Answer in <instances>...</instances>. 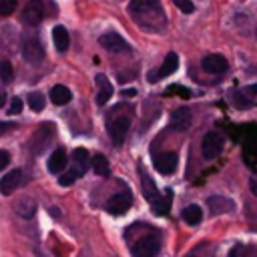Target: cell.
Segmentation results:
<instances>
[{
	"instance_id": "f546056e",
	"label": "cell",
	"mask_w": 257,
	"mask_h": 257,
	"mask_svg": "<svg viewBox=\"0 0 257 257\" xmlns=\"http://www.w3.org/2000/svg\"><path fill=\"white\" fill-rule=\"evenodd\" d=\"M74 181H76V173L74 171H66V173L60 175V185L62 187H70Z\"/></svg>"
},
{
	"instance_id": "9c48e42d",
	"label": "cell",
	"mask_w": 257,
	"mask_h": 257,
	"mask_svg": "<svg viewBox=\"0 0 257 257\" xmlns=\"http://www.w3.org/2000/svg\"><path fill=\"white\" fill-rule=\"evenodd\" d=\"M44 16V8H42V2L40 0H28L24 4V12H22V22L30 24V26H36Z\"/></svg>"
},
{
	"instance_id": "8d00e7d4",
	"label": "cell",
	"mask_w": 257,
	"mask_h": 257,
	"mask_svg": "<svg viewBox=\"0 0 257 257\" xmlns=\"http://www.w3.org/2000/svg\"><path fill=\"white\" fill-rule=\"evenodd\" d=\"M8 128H10V124H8V122H2V120H0V135H2L4 131H8Z\"/></svg>"
},
{
	"instance_id": "cb8c5ba5",
	"label": "cell",
	"mask_w": 257,
	"mask_h": 257,
	"mask_svg": "<svg viewBox=\"0 0 257 257\" xmlns=\"http://www.w3.org/2000/svg\"><path fill=\"white\" fill-rule=\"evenodd\" d=\"M141 179H143V193H145V197L153 203L157 197H159V191H157V187H155V183H153V179L145 173V171H141Z\"/></svg>"
},
{
	"instance_id": "603a6c76",
	"label": "cell",
	"mask_w": 257,
	"mask_h": 257,
	"mask_svg": "<svg viewBox=\"0 0 257 257\" xmlns=\"http://www.w3.org/2000/svg\"><path fill=\"white\" fill-rule=\"evenodd\" d=\"M171 197H173V193L171 191H167L163 197H157L151 205H153V211L157 213V215H165V213H169V209H171Z\"/></svg>"
},
{
	"instance_id": "277c9868",
	"label": "cell",
	"mask_w": 257,
	"mask_h": 257,
	"mask_svg": "<svg viewBox=\"0 0 257 257\" xmlns=\"http://www.w3.org/2000/svg\"><path fill=\"white\" fill-rule=\"evenodd\" d=\"M161 249V241L157 235H145L143 239H139L133 247V255L135 257H155Z\"/></svg>"
},
{
	"instance_id": "4dcf8cb0",
	"label": "cell",
	"mask_w": 257,
	"mask_h": 257,
	"mask_svg": "<svg viewBox=\"0 0 257 257\" xmlns=\"http://www.w3.org/2000/svg\"><path fill=\"white\" fill-rule=\"evenodd\" d=\"M175 4H177V8L181 10V12H185V14H191L193 10H195V6H193V2L191 0H173Z\"/></svg>"
},
{
	"instance_id": "484cf974",
	"label": "cell",
	"mask_w": 257,
	"mask_h": 257,
	"mask_svg": "<svg viewBox=\"0 0 257 257\" xmlns=\"http://www.w3.org/2000/svg\"><path fill=\"white\" fill-rule=\"evenodd\" d=\"M28 104H30V108L34 112H40L44 108V96L40 92H30L28 94Z\"/></svg>"
},
{
	"instance_id": "d6986e66",
	"label": "cell",
	"mask_w": 257,
	"mask_h": 257,
	"mask_svg": "<svg viewBox=\"0 0 257 257\" xmlns=\"http://www.w3.org/2000/svg\"><path fill=\"white\" fill-rule=\"evenodd\" d=\"M52 42H54V48H56L58 52H64V50L68 48V42H70L68 30H66L64 26H54V28H52Z\"/></svg>"
},
{
	"instance_id": "8992f818",
	"label": "cell",
	"mask_w": 257,
	"mask_h": 257,
	"mask_svg": "<svg viewBox=\"0 0 257 257\" xmlns=\"http://www.w3.org/2000/svg\"><path fill=\"white\" fill-rule=\"evenodd\" d=\"M201 151H203V157L205 159H215L221 151H223V137L217 133V131H209L205 137H203V143H201Z\"/></svg>"
},
{
	"instance_id": "74e56055",
	"label": "cell",
	"mask_w": 257,
	"mask_h": 257,
	"mask_svg": "<svg viewBox=\"0 0 257 257\" xmlns=\"http://www.w3.org/2000/svg\"><path fill=\"white\" fill-rule=\"evenodd\" d=\"M4 102H6V96H4V94H0V108L4 106Z\"/></svg>"
},
{
	"instance_id": "d6a6232c",
	"label": "cell",
	"mask_w": 257,
	"mask_h": 257,
	"mask_svg": "<svg viewBox=\"0 0 257 257\" xmlns=\"http://www.w3.org/2000/svg\"><path fill=\"white\" fill-rule=\"evenodd\" d=\"M247 98H253V96H257V84H251V86H245L243 90H241Z\"/></svg>"
},
{
	"instance_id": "30bf717a",
	"label": "cell",
	"mask_w": 257,
	"mask_h": 257,
	"mask_svg": "<svg viewBox=\"0 0 257 257\" xmlns=\"http://www.w3.org/2000/svg\"><path fill=\"white\" fill-rule=\"evenodd\" d=\"M177 163H179V159H177V153H173V151H167V153H161V155L155 157V169H157L161 175H171V173H175Z\"/></svg>"
},
{
	"instance_id": "7c38bea8",
	"label": "cell",
	"mask_w": 257,
	"mask_h": 257,
	"mask_svg": "<svg viewBox=\"0 0 257 257\" xmlns=\"http://www.w3.org/2000/svg\"><path fill=\"white\" fill-rule=\"evenodd\" d=\"M201 66H203L205 72L221 74V72L227 70L229 64H227V58H225V56H221V54H209V56H205V58L201 60Z\"/></svg>"
},
{
	"instance_id": "3957f363",
	"label": "cell",
	"mask_w": 257,
	"mask_h": 257,
	"mask_svg": "<svg viewBox=\"0 0 257 257\" xmlns=\"http://www.w3.org/2000/svg\"><path fill=\"white\" fill-rule=\"evenodd\" d=\"M20 52H22V58H24L28 64H40V62H42V56H44L42 44H40V40L34 38V36H28V38L22 40Z\"/></svg>"
},
{
	"instance_id": "5bb4252c",
	"label": "cell",
	"mask_w": 257,
	"mask_h": 257,
	"mask_svg": "<svg viewBox=\"0 0 257 257\" xmlns=\"http://www.w3.org/2000/svg\"><path fill=\"white\" fill-rule=\"evenodd\" d=\"M207 205H209V211H211L213 215L229 213V211H233V207H235L231 199H227V197H221V195H211V197L207 199Z\"/></svg>"
},
{
	"instance_id": "2e32d148",
	"label": "cell",
	"mask_w": 257,
	"mask_h": 257,
	"mask_svg": "<svg viewBox=\"0 0 257 257\" xmlns=\"http://www.w3.org/2000/svg\"><path fill=\"white\" fill-rule=\"evenodd\" d=\"M14 211H16V215L22 217V219H32L34 213H36V203H34L30 197H22V199L16 201Z\"/></svg>"
},
{
	"instance_id": "7402d4cb",
	"label": "cell",
	"mask_w": 257,
	"mask_h": 257,
	"mask_svg": "<svg viewBox=\"0 0 257 257\" xmlns=\"http://www.w3.org/2000/svg\"><path fill=\"white\" fill-rule=\"evenodd\" d=\"M181 219H183L187 225H197V223H201V219H203V211H201L199 205H189V207L183 209Z\"/></svg>"
},
{
	"instance_id": "6da1fadb",
	"label": "cell",
	"mask_w": 257,
	"mask_h": 257,
	"mask_svg": "<svg viewBox=\"0 0 257 257\" xmlns=\"http://www.w3.org/2000/svg\"><path fill=\"white\" fill-rule=\"evenodd\" d=\"M128 14L145 30L161 32L165 28V24H167L165 12H163L159 0H131L128 2Z\"/></svg>"
},
{
	"instance_id": "1f68e13d",
	"label": "cell",
	"mask_w": 257,
	"mask_h": 257,
	"mask_svg": "<svg viewBox=\"0 0 257 257\" xmlns=\"http://www.w3.org/2000/svg\"><path fill=\"white\" fill-rule=\"evenodd\" d=\"M22 110V100L18 98V96H14L12 100H10V106H8V114H18Z\"/></svg>"
},
{
	"instance_id": "d4e9b609",
	"label": "cell",
	"mask_w": 257,
	"mask_h": 257,
	"mask_svg": "<svg viewBox=\"0 0 257 257\" xmlns=\"http://www.w3.org/2000/svg\"><path fill=\"white\" fill-rule=\"evenodd\" d=\"M92 169L100 177H106L108 175V161L104 159V155H94L92 157Z\"/></svg>"
},
{
	"instance_id": "44dd1931",
	"label": "cell",
	"mask_w": 257,
	"mask_h": 257,
	"mask_svg": "<svg viewBox=\"0 0 257 257\" xmlns=\"http://www.w3.org/2000/svg\"><path fill=\"white\" fill-rule=\"evenodd\" d=\"M70 98H72V94H70V90H68L64 84H54V86L50 88V100H52L54 104L62 106V104H66Z\"/></svg>"
},
{
	"instance_id": "9a60e30c",
	"label": "cell",
	"mask_w": 257,
	"mask_h": 257,
	"mask_svg": "<svg viewBox=\"0 0 257 257\" xmlns=\"http://www.w3.org/2000/svg\"><path fill=\"white\" fill-rule=\"evenodd\" d=\"M52 135H54V131H52V124H42L36 133H34V139H32V149L36 151V153H40L44 147H46V143L52 139Z\"/></svg>"
},
{
	"instance_id": "ac0fdd59",
	"label": "cell",
	"mask_w": 257,
	"mask_h": 257,
	"mask_svg": "<svg viewBox=\"0 0 257 257\" xmlns=\"http://www.w3.org/2000/svg\"><path fill=\"white\" fill-rule=\"evenodd\" d=\"M96 84H98V94H96V102L98 104H104L110 96H112V84L108 82V78L104 74H96Z\"/></svg>"
},
{
	"instance_id": "4fadbf2b",
	"label": "cell",
	"mask_w": 257,
	"mask_h": 257,
	"mask_svg": "<svg viewBox=\"0 0 257 257\" xmlns=\"http://www.w3.org/2000/svg\"><path fill=\"white\" fill-rule=\"evenodd\" d=\"M189 124H191V108L179 106L177 110H173V114H171V128L185 131V128H189Z\"/></svg>"
},
{
	"instance_id": "83f0119b",
	"label": "cell",
	"mask_w": 257,
	"mask_h": 257,
	"mask_svg": "<svg viewBox=\"0 0 257 257\" xmlns=\"http://www.w3.org/2000/svg\"><path fill=\"white\" fill-rule=\"evenodd\" d=\"M0 80L2 82H10L12 80V64L8 60L0 62Z\"/></svg>"
},
{
	"instance_id": "5b68a950",
	"label": "cell",
	"mask_w": 257,
	"mask_h": 257,
	"mask_svg": "<svg viewBox=\"0 0 257 257\" xmlns=\"http://www.w3.org/2000/svg\"><path fill=\"white\" fill-rule=\"evenodd\" d=\"M131 203H133V195H131V191L122 189L120 193H114V195L106 201L104 207H106V211H108L110 215H122V213L128 211Z\"/></svg>"
},
{
	"instance_id": "f35d334b",
	"label": "cell",
	"mask_w": 257,
	"mask_h": 257,
	"mask_svg": "<svg viewBox=\"0 0 257 257\" xmlns=\"http://www.w3.org/2000/svg\"><path fill=\"white\" fill-rule=\"evenodd\" d=\"M187 257H195V255H187Z\"/></svg>"
},
{
	"instance_id": "e0dca14e",
	"label": "cell",
	"mask_w": 257,
	"mask_h": 257,
	"mask_svg": "<svg viewBox=\"0 0 257 257\" xmlns=\"http://www.w3.org/2000/svg\"><path fill=\"white\" fill-rule=\"evenodd\" d=\"M72 163H74V173H76V177L84 175L86 169H88V153H86V149H82V147L74 149V151H72Z\"/></svg>"
},
{
	"instance_id": "52a82bcc",
	"label": "cell",
	"mask_w": 257,
	"mask_h": 257,
	"mask_svg": "<svg viewBox=\"0 0 257 257\" xmlns=\"http://www.w3.org/2000/svg\"><path fill=\"white\" fill-rule=\"evenodd\" d=\"M98 42H100V46H104V48L110 50V52H128V50H131V46L126 44V40H124L120 34H116V32H106V34H102V36L98 38Z\"/></svg>"
},
{
	"instance_id": "4316f807",
	"label": "cell",
	"mask_w": 257,
	"mask_h": 257,
	"mask_svg": "<svg viewBox=\"0 0 257 257\" xmlns=\"http://www.w3.org/2000/svg\"><path fill=\"white\" fill-rule=\"evenodd\" d=\"M229 98L233 100V104H235L237 108H247V106H249V98H247L243 92H239V90H231V92H229Z\"/></svg>"
},
{
	"instance_id": "8fae6325",
	"label": "cell",
	"mask_w": 257,
	"mask_h": 257,
	"mask_svg": "<svg viewBox=\"0 0 257 257\" xmlns=\"http://www.w3.org/2000/svg\"><path fill=\"white\" fill-rule=\"evenodd\" d=\"M20 185H22V171H20V169L8 171V173L0 179V193H2V195H10V193H14Z\"/></svg>"
},
{
	"instance_id": "ffe728a7",
	"label": "cell",
	"mask_w": 257,
	"mask_h": 257,
	"mask_svg": "<svg viewBox=\"0 0 257 257\" xmlns=\"http://www.w3.org/2000/svg\"><path fill=\"white\" fill-rule=\"evenodd\" d=\"M64 167H66V153L64 149H56L48 159V171L56 175V173H62Z\"/></svg>"
},
{
	"instance_id": "7a4b0ae2",
	"label": "cell",
	"mask_w": 257,
	"mask_h": 257,
	"mask_svg": "<svg viewBox=\"0 0 257 257\" xmlns=\"http://www.w3.org/2000/svg\"><path fill=\"white\" fill-rule=\"evenodd\" d=\"M106 126H108V135H110L112 143H114V145H120V143L124 141V137H126L128 126H131V108H128V110H122L120 106H116V108L108 114Z\"/></svg>"
},
{
	"instance_id": "f1b7e54d",
	"label": "cell",
	"mask_w": 257,
	"mask_h": 257,
	"mask_svg": "<svg viewBox=\"0 0 257 257\" xmlns=\"http://www.w3.org/2000/svg\"><path fill=\"white\" fill-rule=\"evenodd\" d=\"M16 4H18V0H0V14L2 16L12 14L14 8H16Z\"/></svg>"
},
{
	"instance_id": "836d02e7",
	"label": "cell",
	"mask_w": 257,
	"mask_h": 257,
	"mask_svg": "<svg viewBox=\"0 0 257 257\" xmlns=\"http://www.w3.org/2000/svg\"><path fill=\"white\" fill-rule=\"evenodd\" d=\"M8 163H10V155H8V151H0V169L8 167Z\"/></svg>"
},
{
	"instance_id": "e575fe53",
	"label": "cell",
	"mask_w": 257,
	"mask_h": 257,
	"mask_svg": "<svg viewBox=\"0 0 257 257\" xmlns=\"http://www.w3.org/2000/svg\"><path fill=\"white\" fill-rule=\"evenodd\" d=\"M229 257H241V249H239V247H233V249L229 251Z\"/></svg>"
},
{
	"instance_id": "ba28073f",
	"label": "cell",
	"mask_w": 257,
	"mask_h": 257,
	"mask_svg": "<svg viewBox=\"0 0 257 257\" xmlns=\"http://www.w3.org/2000/svg\"><path fill=\"white\" fill-rule=\"evenodd\" d=\"M177 66H179V56H177L175 52H169V54L165 56V62L161 64V68L155 70V74L151 72V74L147 76V80H149V82H157L159 78H165V76L173 74V72L177 70Z\"/></svg>"
},
{
	"instance_id": "d590c367",
	"label": "cell",
	"mask_w": 257,
	"mask_h": 257,
	"mask_svg": "<svg viewBox=\"0 0 257 257\" xmlns=\"http://www.w3.org/2000/svg\"><path fill=\"white\" fill-rule=\"evenodd\" d=\"M251 191L257 195V177H253V179H251Z\"/></svg>"
}]
</instances>
